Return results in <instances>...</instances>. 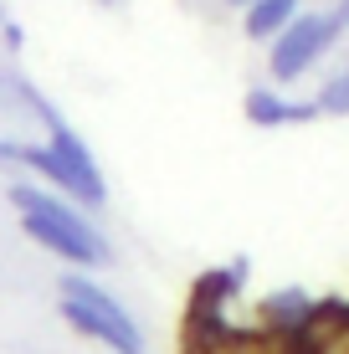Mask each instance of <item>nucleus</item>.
Returning a JSON list of instances; mask_svg holds the SVG:
<instances>
[{
	"mask_svg": "<svg viewBox=\"0 0 349 354\" xmlns=\"http://www.w3.org/2000/svg\"><path fill=\"white\" fill-rule=\"evenodd\" d=\"M10 205L21 211V226L36 247H46L52 257H62L67 267H98L108 262V236L93 226L88 211L67 205L62 195H46L36 185H6Z\"/></svg>",
	"mask_w": 349,
	"mask_h": 354,
	"instance_id": "f257e3e1",
	"label": "nucleus"
},
{
	"mask_svg": "<svg viewBox=\"0 0 349 354\" xmlns=\"http://www.w3.org/2000/svg\"><path fill=\"white\" fill-rule=\"evenodd\" d=\"M62 319L77 328V334L108 344L113 354H144V334H139V324L129 319V308L82 272H62Z\"/></svg>",
	"mask_w": 349,
	"mask_h": 354,
	"instance_id": "f03ea898",
	"label": "nucleus"
},
{
	"mask_svg": "<svg viewBox=\"0 0 349 354\" xmlns=\"http://www.w3.org/2000/svg\"><path fill=\"white\" fill-rule=\"evenodd\" d=\"M344 26H349V0H339V6L323 10V16H303V10H298V16L283 26V36H272V57H267L272 82L303 77V72L334 46V36H339Z\"/></svg>",
	"mask_w": 349,
	"mask_h": 354,
	"instance_id": "7ed1b4c3",
	"label": "nucleus"
},
{
	"mask_svg": "<svg viewBox=\"0 0 349 354\" xmlns=\"http://www.w3.org/2000/svg\"><path fill=\"white\" fill-rule=\"evenodd\" d=\"M0 160H16V165H31L36 175H46L57 190H67V201H77V205H88V211H98V205L108 201V190H93V185H82L72 169L57 160L46 144H10V139H0Z\"/></svg>",
	"mask_w": 349,
	"mask_h": 354,
	"instance_id": "20e7f679",
	"label": "nucleus"
},
{
	"mask_svg": "<svg viewBox=\"0 0 349 354\" xmlns=\"http://www.w3.org/2000/svg\"><path fill=\"white\" fill-rule=\"evenodd\" d=\"M308 118H319L314 103H287V97L272 93V88H252V93H247V124H257V129L308 124Z\"/></svg>",
	"mask_w": 349,
	"mask_h": 354,
	"instance_id": "39448f33",
	"label": "nucleus"
},
{
	"mask_svg": "<svg viewBox=\"0 0 349 354\" xmlns=\"http://www.w3.org/2000/svg\"><path fill=\"white\" fill-rule=\"evenodd\" d=\"M242 283H247V257H236V262L206 272V277L196 283V308H190V319H211V313H221V303L236 298Z\"/></svg>",
	"mask_w": 349,
	"mask_h": 354,
	"instance_id": "423d86ee",
	"label": "nucleus"
},
{
	"mask_svg": "<svg viewBox=\"0 0 349 354\" xmlns=\"http://www.w3.org/2000/svg\"><path fill=\"white\" fill-rule=\"evenodd\" d=\"M262 319H267L272 328H283V334L314 328V298L298 292V288H283V292H272V298L262 303Z\"/></svg>",
	"mask_w": 349,
	"mask_h": 354,
	"instance_id": "0eeeda50",
	"label": "nucleus"
},
{
	"mask_svg": "<svg viewBox=\"0 0 349 354\" xmlns=\"http://www.w3.org/2000/svg\"><path fill=\"white\" fill-rule=\"evenodd\" d=\"M293 16H298V0H252L242 31L252 36V41H272V36H283V26Z\"/></svg>",
	"mask_w": 349,
	"mask_h": 354,
	"instance_id": "6e6552de",
	"label": "nucleus"
},
{
	"mask_svg": "<svg viewBox=\"0 0 349 354\" xmlns=\"http://www.w3.org/2000/svg\"><path fill=\"white\" fill-rule=\"evenodd\" d=\"M314 108H319V113H349V67L339 72V77H329V82H323V88H319V97H314Z\"/></svg>",
	"mask_w": 349,
	"mask_h": 354,
	"instance_id": "1a4fd4ad",
	"label": "nucleus"
},
{
	"mask_svg": "<svg viewBox=\"0 0 349 354\" xmlns=\"http://www.w3.org/2000/svg\"><path fill=\"white\" fill-rule=\"evenodd\" d=\"M10 26V16H6V0H0V31H6Z\"/></svg>",
	"mask_w": 349,
	"mask_h": 354,
	"instance_id": "9d476101",
	"label": "nucleus"
},
{
	"mask_svg": "<svg viewBox=\"0 0 349 354\" xmlns=\"http://www.w3.org/2000/svg\"><path fill=\"white\" fill-rule=\"evenodd\" d=\"M98 6H124V0H98Z\"/></svg>",
	"mask_w": 349,
	"mask_h": 354,
	"instance_id": "9b49d317",
	"label": "nucleus"
},
{
	"mask_svg": "<svg viewBox=\"0 0 349 354\" xmlns=\"http://www.w3.org/2000/svg\"><path fill=\"white\" fill-rule=\"evenodd\" d=\"M232 6H252V0H232Z\"/></svg>",
	"mask_w": 349,
	"mask_h": 354,
	"instance_id": "f8f14e48",
	"label": "nucleus"
}]
</instances>
